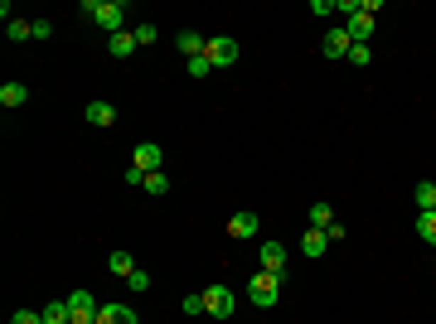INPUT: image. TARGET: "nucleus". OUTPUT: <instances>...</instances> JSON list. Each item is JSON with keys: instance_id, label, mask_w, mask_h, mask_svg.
I'll list each match as a JSON object with an SVG mask.
<instances>
[{"instance_id": "obj_1", "label": "nucleus", "mask_w": 436, "mask_h": 324, "mask_svg": "<svg viewBox=\"0 0 436 324\" xmlns=\"http://www.w3.org/2000/svg\"><path fill=\"white\" fill-rule=\"evenodd\" d=\"M247 300H252V305H262V310H272L276 300H281V276H272V271H257V276L247 281Z\"/></svg>"}, {"instance_id": "obj_2", "label": "nucleus", "mask_w": 436, "mask_h": 324, "mask_svg": "<svg viewBox=\"0 0 436 324\" xmlns=\"http://www.w3.org/2000/svg\"><path fill=\"white\" fill-rule=\"evenodd\" d=\"M126 15H131V10H126V0H102L92 25H102V29H107V39H111V34H126Z\"/></svg>"}, {"instance_id": "obj_3", "label": "nucleus", "mask_w": 436, "mask_h": 324, "mask_svg": "<svg viewBox=\"0 0 436 324\" xmlns=\"http://www.w3.org/2000/svg\"><path fill=\"white\" fill-rule=\"evenodd\" d=\"M238 54H243V49H238V39H228V34L209 39V63H214V68H233Z\"/></svg>"}, {"instance_id": "obj_4", "label": "nucleus", "mask_w": 436, "mask_h": 324, "mask_svg": "<svg viewBox=\"0 0 436 324\" xmlns=\"http://www.w3.org/2000/svg\"><path fill=\"white\" fill-rule=\"evenodd\" d=\"M233 305H238V300H233L228 286H209V291H204V310H209L214 320H228V315H233Z\"/></svg>"}, {"instance_id": "obj_5", "label": "nucleus", "mask_w": 436, "mask_h": 324, "mask_svg": "<svg viewBox=\"0 0 436 324\" xmlns=\"http://www.w3.org/2000/svg\"><path fill=\"white\" fill-rule=\"evenodd\" d=\"M320 49H325V58H349V49H354V39H349V29H325V39H320Z\"/></svg>"}, {"instance_id": "obj_6", "label": "nucleus", "mask_w": 436, "mask_h": 324, "mask_svg": "<svg viewBox=\"0 0 436 324\" xmlns=\"http://www.w3.org/2000/svg\"><path fill=\"white\" fill-rule=\"evenodd\" d=\"M131 164H136V169H146V174H156V169L165 164V150L156 145V140H141V145H136V160H131Z\"/></svg>"}, {"instance_id": "obj_7", "label": "nucleus", "mask_w": 436, "mask_h": 324, "mask_svg": "<svg viewBox=\"0 0 436 324\" xmlns=\"http://www.w3.org/2000/svg\"><path fill=\"white\" fill-rule=\"evenodd\" d=\"M257 228H262V218H257V213H247V208L228 218V238H238V242H243V238H257Z\"/></svg>"}, {"instance_id": "obj_8", "label": "nucleus", "mask_w": 436, "mask_h": 324, "mask_svg": "<svg viewBox=\"0 0 436 324\" xmlns=\"http://www.w3.org/2000/svg\"><path fill=\"white\" fill-rule=\"evenodd\" d=\"M262 271L286 276V247H281V242H262Z\"/></svg>"}, {"instance_id": "obj_9", "label": "nucleus", "mask_w": 436, "mask_h": 324, "mask_svg": "<svg viewBox=\"0 0 436 324\" xmlns=\"http://www.w3.org/2000/svg\"><path fill=\"white\" fill-rule=\"evenodd\" d=\"M344 29H349V39H354V44H369V34H374V15H364V10H359V15L344 20Z\"/></svg>"}, {"instance_id": "obj_10", "label": "nucleus", "mask_w": 436, "mask_h": 324, "mask_svg": "<svg viewBox=\"0 0 436 324\" xmlns=\"http://www.w3.org/2000/svg\"><path fill=\"white\" fill-rule=\"evenodd\" d=\"M25 102H29V87H25V82H5V87H0V107H5V111L25 107Z\"/></svg>"}, {"instance_id": "obj_11", "label": "nucleus", "mask_w": 436, "mask_h": 324, "mask_svg": "<svg viewBox=\"0 0 436 324\" xmlns=\"http://www.w3.org/2000/svg\"><path fill=\"white\" fill-rule=\"evenodd\" d=\"M175 44H180V54H190V58L209 54V44H204V34H199V29H180V39H175Z\"/></svg>"}, {"instance_id": "obj_12", "label": "nucleus", "mask_w": 436, "mask_h": 324, "mask_svg": "<svg viewBox=\"0 0 436 324\" xmlns=\"http://www.w3.org/2000/svg\"><path fill=\"white\" fill-rule=\"evenodd\" d=\"M412 203H417V213H436V184L432 179H422V184L412 189Z\"/></svg>"}, {"instance_id": "obj_13", "label": "nucleus", "mask_w": 436, "mask_h": 324, "mask_svg": "<svg viewBox=\"0 0 436 324\" xmlns=\"http://www.w3.org/2000/svg\"><path fill=\"white\" fill-rule=\"evenodd\" d=\"M97 324H141V320H136V310H126V305H102Z\"/></svg>"}, {"instance_id": "obj_14", "label": "nucleus", "mask_w": 436, "mask_h": 324, "mask_svg": "<svg viewBox=\"0 0 436 324\" xmlns=\"http://www.w3.org/2000/svg\"><path fill=\"white\" fill-rule=\"evenodd\" d=\"M136 49H141L136 34H111V39H107V54H111V58H131Z\"/></svg>"}, {"instance_id": "obj_15", "label": "nucleus", "mask_w": 436, "mask_h": 324, "mask_svg": "<svg viewBox=\"0 0 436 324\" xmlns=\"http://www.w3.org/2000/svg\"><path fill=\"white\" fill-rule=\"evenodd\" d=\"M39 315H44V324H73V310H68V300H49Z\"/></svg>"}, {"instance_id": "obj_16", "label": "nucleus", "mask_w": 436, "mask_h": 324, "mask_svg": "<svg viewBox=\"0 0 436 324\" xmlns=\"http://www.w3.org/2000/svg\"><path fill=\"white\" fill-rule=\"evenodd\" d=\"M325 247H329V238L320 228H305V238H300V252H305V257H320Z\"/></svg>"}, {"instance_id": "obj_17", "label": "nucleus", "mask_w": 436, "mask_h": 324, "mask_svg": "<svg viewBox=\"0 0 436 324\" xmlns=\"http://www.w3.org/2000/svg\"><path fill=\"white\" fill-rule=\"evenodd\" d=\"M87 121H92V126H111V121H116V107H111V102H87Z\"/></svg>"}, {"instance_id": "obj_18", "label": "nucleus", "mask_w": 436, "mask_h": 324, "mask_svg": "<svg viewBox=\"0 0 436 324\" xmlns=\"http://www.w3.org/2000/svg\"><path fill=\"white\" fill-rule=\"evenodd\" d=\"M107 267L111 271H116V276H136V262H131V252H111V257H107Z\"/></svg>"}, {"instance_id": "obj_19", "label": "nucleus", "mask_w": 436, "mask_h": 324, "mask_svg": "<svg viewBox=\"0 0 436 324\" xmlns=\"http://www.w3.org/2000/svg\"><path fill=\"white\" fill-rule=\"evenodd\" d=\"M417 238L427 247H436V213H417Z\"/></svg>"}, {"instance_id": "obj_20", "label": "nucleus", "mask_w": 436, "mask_h": 324, "mask_svg": "<svg viewBox=\"0 0 436 324\" xmlns=\"http://www.w3.org/2000/svg\"><path fill=\"white\" fill-rule=\"evenodd\" d=\"M146 194H156V199H165L170 194V179H165V169H156V174H146V184H141Z\"/></svg>"}, {"instance_id": "obj_21", "label": "nucleus", "mask_w": 436, "mask_h": 324, "mask_svg": "<svg viewBox=\"0 0 436 324\" xmlns=\"http://www.w3.org/2000/svg\"><path fill=\"white\" fill-rule=\"evenodd\" d=\"M329 223H334V208H329V203H315V208H310V228H320V233H325Z\"/></svg>"}, {"instance_id": "obj_22", "label": "nucleus", "mask_w": 436, "mask_h": 324, "mask_svg": "<svg viewBox=\"0 0 436 324\" xmlns=\"http://www.w3.org/2000/svg\"><path fill=\"white\" fill-rule=\"evenodd\" d=\"M10 39H15V44H20V39H34V25H29V20H10Z\"/></svg>"}, {"instance_id": "obj_23", "label": "nucleus", "mask_w": 436, "mask_h": 324, "mask_svg": "<svg viewBox=\"0 0 436 324\" xmlns=\"http://www.w3.org/2000/svg\"><path fill=\"white\" fill-rule=\"evenodd\" d=\"M349 63H354V68H369V63H374V49H369V44H354V49H349Z\"/></svg>"}, {"instance_id": "obj_24", "label": "nucleus", "mask_w": 436, "mask_h": 324, "mask_svg": "<svg viewBox=\"0 0 436 324\" xmlns=\"http://www.w3.org/2000/svg\"><path fill=\"white\" fill-rule=\"evenodd\" d=\"M209 73H214V63H209V54L190 58V78H209Z\"/></svg>"}, {"instance_id": "obj_25", "label": "nucleus", "mask_w": 436, "mask_h": 324, "mask_svg": "<svg viewBox=\"0 0 436 324\" xmlns=\"http://www.w3.org/2000/svg\"><path fill=\"white\" fill-rule=\"evenodd\" d=\"M131 34H136V44H156V34H160V29H156V25H136Z\"/></svg>"}, {"instance_id": "obj_26", "label": "nucleus", "mask_w": 436, "mask_h": 324, "mask_svg": "<svg viewBox=\"0 0 436 324\" xmlns=\"http://www.w3.org/2000/svg\"><path fill=\"white\" fill-rule=\"evenodd\" d=\"M10 324H44V315H34V310H15Z\"/></svg>"}, {"instance_id": "obj_27", "label": "nucleus", "mask_w": 436, "mask_h": 324, "mask_svg": "<svg viewBox=\"0 0 436 324\" xmlns=\"http://www.w3.org/2000/svg\"><path fill=\"white\" fill-rule=\"evenodd\" d=\"M126 286H131V291H151V276H146V271H136V276H126Z\"/></svg>"}, {"instance_id": "obj_28", "label": "nucleus", "mask_w": 436, "mask_h": 324, "mask_svg": "<svg viewBox=\"0 0 436 324\" xmlns=\"http://www.w3.org/2000/svg\"><path fill=\"white\" fill-rule=\"evenodd\" d=\"M185 315H204V296H185Z\"/></svg>"}, {"instance_id": "obj_29", "label": "nucleus", "mask_w": 436, "mask_h": 324, "mask_svg": "<svg viewBox=\"0 0 436 324\" xmlns=\"http://www.w3.org/2000/svg\"><path fill=\"white\" fill-rule=\"evenodd\" d=\"M34 39H54V25H49V20H34Z\"/></svg>"}]
</instances>
